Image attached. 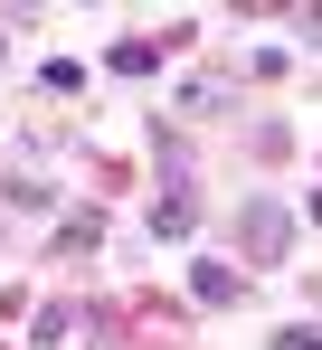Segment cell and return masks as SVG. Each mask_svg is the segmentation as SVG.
Segmentation results:
<instances>
[{"mask_svg":"<svg viewBox=\"0 0 322 350\" xmlns=\"http://www.w3.org/2000/svg\"><path fill=\"white\" fill-rule=\"evenodd\" d=\"M275 350H322V322H304V332H284Z\"/></svg>","mask_w":322,"mask_h":350,"instance_id":"obj_1","label":"cell"}]
</instances>
